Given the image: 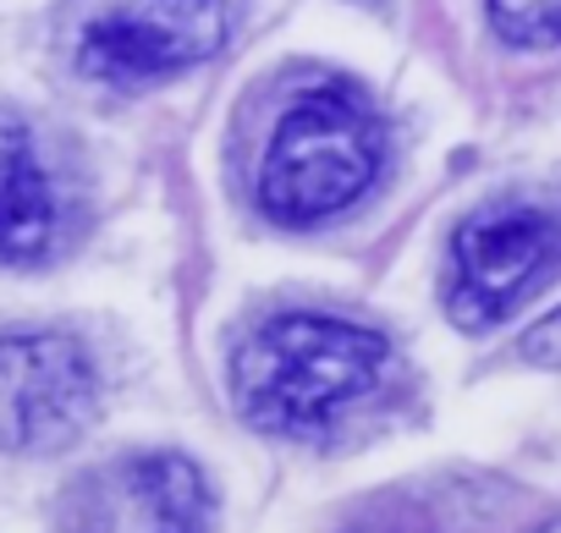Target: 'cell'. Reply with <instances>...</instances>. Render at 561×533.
Returning a JSON list of instances; mask_svg holds the SVG:
<instances>
[{"instance_id":"obj_1","label":"cell","mask_w":561,"mask_h":533,"mask_svg":"<svg viewBox=\"0 0 561 533\" xmlns=\"http://www.w3.org/2000/svg\"><path fill=\"white\" fill-rule=\"evenodd\" d=\"M391 341L369 325L331 314H280L253 331L231 358V396L253 429L325 434L380 391Z\"/></svg>"},{"instance_id":"obj_2","label":"cell","mask_w":561,"mask_h":533,"mask_svg":"<svg viewBox=\"0 0 561 533\" xmlns=\"http://www.w3.org/2000/svg\"><path fill=\"white\" fill-rule=\"evenodd\" d=\"M386 160V127L364 94L331 83L304 94L275 121L264 165H259V204L280 225H314L347 209Z\"/></svg>"},{"instance_id":"obj_10","label":"cell","mask_w":561,"mask_h":533,"mask_svg":"<svg viewBox=\"0 0 561 533\" xmlns=\"http://www.w3.org/2000/svg\"><path fill=\"white\" fill-rule=\"evenodd\" d=\"M539 533H561V517H556V522H545V528H539Z\"/></svg>"},{"instance_id":"obj_4","label":"cell","mask_w":561,"mask_h":533,"mask_svg":"<svg viewBox=\"0 0 561 533\" xmlns=\"http://www.w3.org/2000/svg\"><path fill=\"white\" fill-rule=\"evenodd\" d=\"M209 484L176 451H127L61 489V533H209Z\"/></svg>"},{"instance_id":"obj_5","label":"cell","mask_w":561,"mask_h":533,"mask_svg":"<svg viewBox=\"0 0 561 533\" xmlns=\"http://www.w3.org/2000/svg\"><path fill=\"white\" fill-rule=\"evenodd\" d=\"M94 407L100 374L72 336H0V451H61L94 424Z\"/></svg>"},{"instance_id":"obj_6","label":"cell","mask_w":561,"mask_h":533,"mask_svg":"<svg viewBox=\"0 0 561 533\" xmlns=\"http://www.w3.org/2000/svg\"><path fill=\"white\" fill-rule=\"evenodd\" d=\"M226 39L231 0H133L83 28L78 67L111 89H133L209 61Z\"/></svg>"},{"instance_id":"obj_7","label":"cell","mask_w":561,"mask_h":533,"mask_svg":"<svg viewBox=\"0 0 561 533\" xmlns=\"http://www.w3.org/2000/svg\"><path fill=\"white\" fill-rule=\"evenodd\" d=\"M67 236V187L39 143V132L0 111V258H45Z\"/></svg>"},{"instance_id":"obj_3","label":"cell","mask_w":561,"mask_h":533,"mask_svg":"<svg viewBox=\"0 0 561 533\" xmlns=\"http://www.w3.org/2000/svg\"><path fill=\"white\" fill-rule=\"evenodd\" d=\"M561 270V215L528 198L473 209L451 236L446 309L462 331H490L517 314Z\"/></svg>"},{"instance_id":"obj_9","label":"cell","mask_w":561,"mask_h":533,"mask_svg":"<svg viewBox=\"0 0 561 533\" xmlns=\"http://www.w3.org/2000/svg\"><path fill=\"white\" fill-rule=\"evenodd\" d=\"M523 358L539 363V369H561V309L523 336Z\"/></svg>"},{"instance_id":"obj_8","label":"cell","mask_w":561,"mask_h":533,"mask_svg":"<svg viewBox=\"0 0 561 533\" xmlns=\"http://www.w3.org/2000/svg\"><path fill=\"white\" fill-rule=\"evenodd\" d=\"M490 28L517 50H550L561 45V0H484Z\"/></svg>"}]
</instances>
